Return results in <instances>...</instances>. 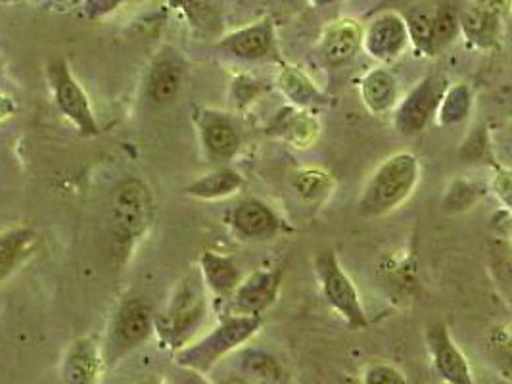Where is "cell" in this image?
Returning a JSON list of instances; mask_svg holds the SVG:
<instances>
[{
    "mask_svg": "<svg viewBox=\"0 0 512 384\" xmlns=\"http://www.w3.org/2000/svg\"><path fill=\"white\" fill-rule=\"evenodd\" d=\"M419 158L411 152H397L374 169L357 202L363 217H384L396 212L417 189Z\"/></svg>",
    "mask_w": 512,
    "mask_h": 384,
    "instance_id": "cell-1",
    "label": "cell"
},
{
    "mask_svg": "<svg viewBox=\"0 0 512 384\" xmlns=\"http://www.w3.org/2000/svg\"><path fill=\"white\" fill-rule=\"evenodd\" d=\"M208 317V288L198 271L188 273L175 287L169 304L156 317V333L163 344L179 352L194 340Z\"/></svg>",
    "mask_w": 512,
    "mask_h": 384,
    "instance_id": "cell-2",
    "label": "cell"
},
{
    "mask_svg": "<svg viewBox=\"0 0 512 384\" xmlns=\"http://www.w3.org/2000/svg\"><path fill=\"white\" fill-rule=\"evenodd\" d=\"M263 323V315L225 313L219 325L211 329L208 335L200 340H192L175 354L177 365L208 375L225 356L252 340L261 331Z\"/></svg>",
    "mask_w": 512,
    "mask_h": 384,
    "instance_id": "cell-3",
    "label": "cell"
},
{
    "mask_svg": "<svg viewBox=\"0 0 512 384\" xmlns=\"http://www.w3.org/2000/svg\"><path fill=\"white\" fill-rule=\"evenodd\" d=\"M154 217L150 189L135 177L121 181L112 198V229L116 256L127 262L140 240L146 237Z\"/></svg>",
    "mask_w": 512,
    "mask_h": 384,
    "instance_id": "cell-4",
    "label": "cell"
},
{
    "mask_svg": "<svg viewBox=\"0 0 512 384\" xmlns=\"http://www.w3.org/2000/svg\"><path fill=\"white\" fill-rule=\"evenodd\" d=\"M313 267L326 304L338 313L351 329H365L369 325V319L363 308L359 290L340 264L336 252L332 248L321 250L315 256Z\"/></svg>",
    "mask_w": 512,
    "mask_h": 384,
    "instance_id": "cell-5",
    "label": "cell"
},
{
    "mask_svg": "<svg viewBox=\"0 0 512 384\" xmlns=\"http://www.w3.org/2000/svg\"><path fill=\"white\" fill-rule=\"evenodd\" d=\"M47 79L60 114L70 121L81 137H96L100 127L94 118L93 104L85 89L73 77L64 56H54L48 60Z\"/></svg>",
    "mask_w": 512,
    "mask_h": 384,
    "instance_id": "cell-6",
    "label": "cell"
},
{
    "mask_svg": "<svg viewBox=\"0 0 512 384\" xmlns=\"http://www.w3.org/2000/svg\"><path fill=\"white\" fill-rule=\"evenodd\" d=\"M447 79L440 73H430L419 81L405 98H399L394 114V127L403 137H415L436 118L440 100L447 89Z\"/></svg>",
    "mask_w": 512,
    "mask_h": 384,
    "instance_id": "cell-7",
    "label": "cell"
},
{
    "mask_svg": "<svg viewBox=\"0 0 512 384\" xmlns=\"http://www.w3.org/2000/svg\"><path fill=\"white\" fill-rule=\"evenodd\" d=\"M512 0H470L459 14V31L466 43L480 50L499 48L511 14Z\"/></svg>",
    "mask_w": 512,
    "mask_h": 384,
    "instance_id": "cell-8",
    "label": "cell"
},
{
    "mask_svg": "<svg viewBox=\"0 0 512 384\" xmlns=\"http://www.w3.org/2000/svg\"><path fill=\"white\" fill-rule=\"evenodd\" d=\"M156 333V315L139 300H125L117 308L110 327V356L117 360L148 342Z\"/></svg>",
    "mask_w": 512,
    "mask_h": 384,
    "instance_id": "cell-9",
    "label": "cell"
},
{
    "mask_svg": "<svg viewBox=\"0 0 512 384\" xmlns=\"http://www.w3.org/2000/svg\"><path fill=\"white\" fill-rule=\"evenodd\" d=\"M187 60L183 52L175 47H162L152 58L146 72V96L156 106H167L175 102L185 85Z\"/></svg>",
    "mask_w": 512,
    "mask_h": 384,
    "instance_id": "cell-10",
    "label": "cell"
},
{
    "mask_svg": "<svg viewBox=\"0 0 512 384\" xmlns=\"http://www.w3.org/2000/svg\"><path fill=\"white\" fill-rule=\"evenodd\" d=\"M409 48L405 18L386 10L363 27V50L378 64H392Z\"/></svg>",
    "mask_w": 512,
    "mask_h": 384,
    "instance_id": "cell-11",
    "label": "cell"
},
{
    "mask_svg": "<svg viewBox=\"0 0 512 384\" xmlns=\"http://www.w3.org/2000/svg\"><path fill=\"white\" fill-rule=\"evenodd\" d=\"M277 45L275 22L271 18H261L254 24L244 25L231 33H223L215 47L219 52L242 62L267 60Z\"/></svg>",
    "mask_w": 512,
    "mask_h": 384,
    "instance_id": "cell-12",
    "label": "cell"
},
{
    "mask_svg": "<svg viewBox=\"0 0 512 384\" xmlns=\"http://www.w3.org/2000/svg\"><path fill=\"white\" fill-rule=\"evenodd\" d=\"M426 348L434 371L445 384H476L470 363L453 340L447 325L438 321L426 329Z\"/></svg>",
    "mask_w": 512,
    "mask_h": 384,
    "instance_id": "cell-13",
    "label": "cell"
},
{
    "mask_svg": "<svg viewBox=\"0 0 512 384\" xmlns=\"http://www.w3.org/2000/svg\"><path fill=\"white\" fill-rule=\"evenodd\" d=\"M282 287V271L279 269H261L240 281L234 290L231 312L238 315H265L279 300Z\"/></svg>",
    "mask_w": 512,
    "mask_h": 384,
    "instance_id": "cell-14",
    "label": "cell"
},
{
    "mask_svg": "<svg viewBox=\"0 0 512 384\" xmlns=\"http://www.w3.org/2000/svg\"><path fill=\"white\" fill-rule=\"evenodd\" d=\"M229 227L238 239L273 240L286 229V223L267 202L246 198L231 210Z\"/></svg>",
    "mask_w": 512,
    "mask_h": 384,
    "instance_id": "cell-15",
    "label": "cell"
},
{
    "mask_svg": "<svg viewBox=\"0 0 512 384\" xmlns=\"http://www.w3.org/2000/svg\"><path fill=\"white\" fill-rule=\"evenodd\" d=\"M363 50V25L355 18H338L326 25L317 52L328 68L348 66Z\"/></svg>",
    "mask_w": 512,
    "mask_h": 384,
    "instance_id": "cell-16",
    "label": "cell"
},
{
    "mask_svg": "<svg viewBox=\"0 0 512 384\" xmlns=\"http://www.w3.org/2000/svg\"><path fill=\"white\" fill-rule=\"evenodd\" d=\"M200 143L213 160H231L242 146V135L233 116L204 108L196 116Z\"/></svg>",
    "mask_w": 512,
    "mask_h": 384,
    "instance_id": "cell-17",
    "label": "cell"
},
{
    "mask_svg": "<svg viewBox=\"0 0 512 384\" xmlns=\"http://www.w3.org/2000/svg\"><path fill=\"white\" fill-rule=\"evenodd\" d=\"M271 137L294 148H311L321 137V121L311 112L294 106H284L265 129Z\"/></svg>",
    "mask_w": 512,
    "mask_h": 384,
    "instance_id": "cell-18",
    "label": "cell"
},
{
    "mask_svg": "<svg viewBox=\"0 0 512 384\" xmlns=\"http://www.w3.org/2000/svg\"><path fill=\"white\" fill-rule=\"evenodd\" d=\"M277 87L290 106L302 110L313 112L317 108H325L332 100V96L325 93L311 79V75L298 66H282L277 75Z\"/></svg>",
    "mask_w": 512,
    "mask_h": 384,
    "instance_id": "cell-19",
    "label": "cell"
},
{
    "mask_svg": "<svg viewBox=\"0 0 512 384\" xmlns=\"http://www.w3.org/2000/svg\"><path fill=\"white\" fill-rule=\"evenodd\" d=\"M198 273L208 292L217 298H227V300L233 296L234 290L244 279L240 265L236 264L234 258L213 250H204L200 254Z\"/></svg>",
    "mask_w": 512,
    "mask_h": 384,
    "instance_id": "cell-20",
    "label": "cell"
},
{
    "mask_svg": "<svg viewBox=\"0 0 512 384\" xmlns=\"http://www.w3.org/2000/svg\"><path fill=\"white\" fill-rule=\"evenodd\" d=\"M359 95L373 116H386L396 110L399 102V83L388 68H373L359 81Z\"/></svg>",
    "mask_w": 512,
    "mask_h": 384,
    "instance_id": "cell-21",
    "label": "cell"
},
{
    "mask_svg": "<svg viewBox=\"0 0 512 384\" xmlns=\"http://www.w3.org/2000/svg\"><path fill=\"white\" fill-rule=\"evenodd\" d=\"M244 185L246 181L240 171L233 168H217L194 179L185 187V192L190 198L213 202V200L231 198L236 192L242 191Z\"/></svg>",
    "mask_w": 512,
    "mask_h": 384,
    "instance_id": "cell-22",
    "label": "cell"
},
{
    "mask_svg": "<svg viewBox=\"0 0 512 384\" xmlns=\"http://www.w3.org/2000/svg\"><path fill=\"white\" fill-rule=\"evenodd\" d=\"M169 8L179 12L187 24L204 37L223 35V14L217 0H167Z\"/></svg>",
    "mask_w": 512,
    "mask_h": 384,
    "instance_id": "cell-23",
    "label": "cell"
},
{
    "mask_svg": "<svg viewBox=\"0 0 512 384\" xmlns=\"http://www.w3.org/2000/svg\"><path fill=\"white\" fill-rule=\"evenodd\" d=\"M100 354L91 340H77L66 356L64 377L70 384H94L100 373Z\"/></svg>",
    "mask_w": 512,
    "mask_h": 384,
    "instance_id": "cell-24",
    "label": "cell"
},
{
    "mask_svg": "<svg viewBox=\"0 0 512 384\" xmlns=\"http://www.w3.org/2000/svg\"><path fill=\"white\" fill-rule=\"evenodd\" d=\"M472 108H474V93L470 85L466 83L447 85L434 120L438 121L440 127H453L468 120V116L472 114Z\"/></svg>",
    "mask_w": 512,
    "mask_h": 384,
    "instance_id": "cell-25",
    "label": "cell"
},
{
    "mask_svg": "<svg viewBox=\"0 0 512 384\" xmlns=\"http://www.w3.org/2000/svg\"><path fill=\"white\" fill-rule=\"evenodd\" d=\"M292 189L307 204H323L336 189L334 177L321 168H302L292 175Z\"/></svg>",
    "mask_w": 512,
    "mask_h": 384,
    "instance_id": "cell-26",
    "label": "cell"
},
{
    "mask_svg": "<svg viewBox=\"0 0 512 384\" xmlns=\"http://www.w3.org/2000/svg\"><path fill=\"white\" fill-rule=\"evenodd\" d=\"M33 242L35 233L27 227L0 233V281L6 279L18 265L22 264Z\"/></svg>",
    "mask_w": 512,
    "mask_h": 384,
    "instance_id": "cell-27",
    "label": "cell"
},
{
    "mask_svg": "<svg viewBox=\"0 0 512 384\" xmlns=\"http://www.w3.org/2000/svg\"><path fill=\"white\" fill-rule=\"evenodd\" d=\"M405 18L409 45L419 56H434V14L426 10H411Z\"/></svg>",
    "mask_w": 512,
    "mask_h": 384,
    "instance_id": "cell-28",
    "label": "cell"
},
{
    "mask_svg": "<svg viewBox=\"0 0 512 384\" xmlns=\"http://www.w3.org/2000/svg\"><path fill=\"white\" fill-rule=\"evenodd\" d=\"M242 369L248 377H252L256 383L279 384L282 371L279 361L273 356L259 352V350H248L242 356Z\"/></svg>",
    "mask_w": 512,
    "mask_h": 384,
    "instance_id": "cell-29",
    "label": "cell"
},
{
    "mask_svg": "<svg viewBox=\"0 0 512 384\" xmlns=\"http://www.w3.org/2000/svg\"><path fill=\"white\" fill-rule=\"evenodd\" d=\"M484 196V187L480 183H474V181H455L449 191L445 194V200H443V208L445 212H465L470 210L480 198Z\"/></svg>",
    "mask_w": 512,
    "mask_h": 384,
    "instance_id": "cell-30",
    "label": "cell"
},
{
    "mask_svg": "<svg viewBox=\"0 0 512 384\" xmlns=\"http://www.w3.org/2000/svg\"><path fill=\"white\" fill-rule=\"evenodd\" d=\"M459 12L451 4H442L434 12V48L436 54L453 43L459 35Z\"/></svg>",
    "mask_w": 512,
    "mask_h": 384,
    "instance_id": "cell-31",
    "label": "cell"
},
{
    "mask_svg": "<svg viewBox=\"0 0 512 384\" xmlns=\"http://www.w3.org/2000/svg\"><path fill=\"white\" fill-rule=\"evenodd\" d=\"M363 384H407V379L394 363L376 361L365 369Z\"/></svg>",
    "mask_w": 512,
    "mask_h": 384,
    "instance_id": "cell-32",
    "label": "cell"
},
{
    "mask_svg": "<svg viewBox=\"0 0 512 384\" xmlns=\"http://www.w3.org/2000/svg\"><path fill=\"white\" fill-rule=\"evenodd\" d=\"M129 0H81L77 6L81 10V16L85 20L98 22L108 16H112L121 6H125Z\"/></svg>",
    "mask_w": 512,
    "mask_h": 384,
    "instance_id": "cell-33",
    "label": "cell"
},
{
    "mask_svg": "<svg viewBox=\"0 0 512 384\" xmlns=\"http://www.w3.org/2000/svg\"><path fill=\"white\" fill-rule=\"evenodd\" d=\"M234 102H238L240 106L252 102L259 95V85L252 77H238L233 83Z\"/></svg>",
    "mask_w": 512,
    "mask_h": 384,
    "instance_id": "cell-34",
    "label": "cell"
},
{
    "mask_svg": "<svg viewBox=\"0 0 512 384\" xmlns=\"http://www.w3.org/2000/svg\"><path fill=\"white\" fill-rule=\"evenodd\" d=\"M486 127H476L474 129V133L470 135V139L463 144V156H468V158H482L484 156V150H486V146H488V141H486Z\"/></svg>",
    "mask_w": 512,
    "mask_h": 384,
    "instance_id": "cell-35",
    "label": "cell"
},
{
    "mask_svg": "<svg viewBox=\"0 0 512 384\" xmlns=\"http://www.w3.org/2000/svg\"><path fill=\"white\" fill-rule=\"evenodd\" d=\"M493 183H495V191L499 192L503 204L509 206V196H511V173H509V169L497 171Z\"/></svg>",
    "mask_w": 512,
    "mask_h": 384,
    "instance_id": "cell-36",
    "label": "cell"
},
{
    "mask_svg": "<svg viewBox=\"0 0 512 384\" xmlns=\"http://www.w3.org/2000/svg\"><path fill=\"white\" fill-rule=\"evenodd\" d=\"M173 384H211L204 373H198L194 369H187V367H179Z\"/></svg>",
    "mask_w": 512,
    "mask_h": 384,
    "instance_id": "cell-37",
    "label": "cell"
},
{
    "mask_svg": "<svg viewBox=\"0 0 512 384\" xmlns=\"http://www.w3.org/2000/svg\"><path fill=\"white\" fill-rule=\"evenodd\" d=\"M18 112V104L12 96L0 93V121L10 120Z\"/></svg>",
    "mask_w": 512,
    "mask_h": 384,
    "instance_id": "cell-38",
    "label": "cell"
},
{
    "mask_svg": "<svg viewBox=\"0 0 512 384\" xmlns=\"http://www.w3.org/2000/svg\"><path fill=\"white\" fill-rule=\"evenodd\" d=\"M336 2H340V0H309V4H311L313 8H326V6H332V4H336Z\"/></svg>",
    "mask_w": 512,
    "mask_h": 384,
    "instance_id": "cell-39",
    "label": "cell"
},
{
    "mask_svg": "<svg viewBox=\"0 0 512 384\" xmlns=\"http://www.w3.org/2000/svg\"><path fill=\"white\" fill-rule=\"evenodd\" d=\"M221 384H250L244 377H227Z\"/></svg>",
    "mask_w": 512,
    "mask_h": 384,
    "instance_id": "cell-40",
    "label": "cell"
},
{
    "mask_svg": "<svg viewBox=\"0 0 512 384\" xmlns=\"http://www.w3.org/2000/svg\"><path fill=\"white\" fill-rule=\"evenodd\" d=\"M144 384H162V381H158V379H148Z\"/></svg>",
    "mask_w": 512,
    "mask_h": 384,
    "instance_id": "cell-41",
    "label": "cell"
},
{
    "mask_svg": "<svg viewBox=\"0 0 512 384\" xmlns=\"http://www.w3.org/2000/svg\"><path fill=\"white\" fill-rule=\"evenodd\" d=\"M79 2H81V0H71V4H75V6H77Z\"/></svg>",
    "mask_w": 512,
    "mask_h": 384,
    "instance_id": "cell-42",
    "label": "cell"
},
{
    "mask_svg": "<svg viewBox=\"0 0 512 384\" xmlns=\"http://www.w3.org/2000/svg\"><path fill=\"white\" fill-rule=\"evenodd\" d=\"M294 2H296V0H294Z\"/></svg>",
    "mask_w": 512,
    "mask_h": 384,
    "instance_id": "cell-43",
    "label": "cell"
},
{
    "mask_svg": "<svg viewBox=\"0 0 512 384\" xmlns=\"http://www.w3.org/2000/svg\"><path fill=\"white\" fill-rule=\"evenodd\" d=\"M0 66H2V64H0Z\"/></svg>",
    "mask_w": 512,
    "mask_h": 384,
    "instance_id": "cell-44",
    "label": "cell"
}]
</instances>
